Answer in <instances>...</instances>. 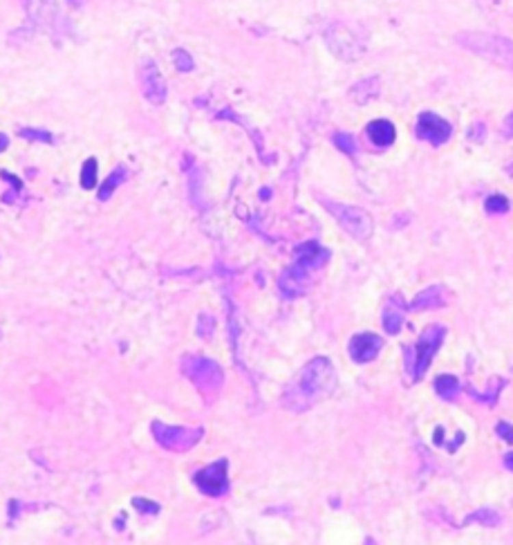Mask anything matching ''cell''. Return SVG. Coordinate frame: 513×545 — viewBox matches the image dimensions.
<instances>
[{
    "mask_svg": "<svg viewBox=\"0 0 513 545\" xmlns=\"http://www.w3.org/2000/svg\"><path fill=\"white\" fill-rule=\"evenodd\" d=\"M334 388H337V370H334L332 362L328 357H316L298 372L296 379L285 390L282 404L291 411L303 413L325 400V397H330Z\"/></svg>",
    "mask_w": 513,
    "mask_h": 545,
    "instance_id": "6da1fadb",
    "label": "cell"
},
{
    "mask_svg": "<svg viewBox=\"0 0 513 545\" xmlns=\"http://www.w3.org/2000/svg\"><path fill=\"white\" fill-rule=\"evenodd\" d=\"M330 251L316 245V242H305L296 249V263L280 276V292L285 296H300L309 286V276L328 263Z\"/></svg>",
    "mask_w": 513,
    "mask_h": 545,
    "instance_id": "7a4b0ae2",
    "label": "cell"
},
{
    "mask_svg": "<svg viewBox=\"0 0 513 545\" xmlns=\"http://www.w3.org/2000/svg\"><path fill=\"white\" fill-rule=\"evenodd\" d=\"M458 43L469 52L513 72V38L486 31H462L458 34Z\"/></svg>",
    "mask_w": 513,
    "mask_h": 545,
    "instance_id": "3957f363",
    "label": "cell"
},
{
    "mask_svg": "<svg viewBox=\"0 0 513 545\" xmlns=\"http://www.w3.org/2000/svg\"><path fill=\"white\" fill-rule=\"evenodd\" d=\"M444 337H446L444 325H428V328L421 332L417 344L406 351V370H408L412 381H417L426 375V370L430 368V362H433V357L444 344Z\"/></svg>",
    "mask_w": 513,
    "mask_h": 545,
    "instance_id": "277c9868",
    "label": "cell"
},
{
    "mask_svg": "<svg viewBox=\"0 0 513 545\" xmlns=\"http://www.w3.org/2000/svg\"><path fill=\"white\" fill-rule=\"evenodd\" d=\"M323 207L330 211V214L337 218V223L343 227V229L356 240H368L372 231H374V223L372 216L361 207H350V205H339V202H330V200H321Z\"/></svg>",
    "mask_w": 513,
    "mask_h": 545,
    "instance_id": "5b68a950",
    "label": "cell"
},
{
    "mask_svg": "<svg viewBox=\"0 0 513 545\" xmlns=\"http://www.w3.org/2000/svg\"><path fill=\"white\" fill-rule=\"evenodd\" d=\"M182 370L205 395H215L222 388L224 372L215 362L207 359V357H186Z\"/></svg>",
    "mask_w": 513,
    "mask_h": 545,
    "instance_id": "8992f818",
    "label": "cell"
},
{
    "mask_svg": "<svg viewBox=\"0 0 513 545\" xmlns=\"http://www.w3.org/2000/svg\"><path fill=\"white\" fill-rule=\"evenodd\" d=\"M153 435L164 449L168 451H189L202 440V429H186V427H168L164 422H153Z\"/></svg>",
    "mask_w": 513,
    "mask_h": 545,
    "instance_id": "52a82bcc",
    "label": "cell"
},
{
    "mask_svg": "<svg viewBox=\"0 0 513 545\" xmlns=\"http://www.w3.org/2000/svg\"><path fill=\"white\" fill-rule=\"evenodd\" d=\"M193 481L202 494L220 498V496H224L229 492V462L218 460L213 465L200 469L198 474L193 476Z\"/></svg>",
    "mask_w": 513,
    "mask_h": 545,
    "instance_id": "ba28073f",
    "label": "cell"
},
{
    "mask_svg": "<svg viewBox=\"0 0 513 545\" xmlns=\"http://www.w3.org/2000/svg\"><path fill=\"white\" fill-rule=\"evenodd\" d=\"M415 133H417L421 142H428L433 146H442L451 140L453 128H451L449 121H446L444 117L435 115V112H421L419 119H417V128H415Z\"/></svg>",
    "mask_w": 513,
    "mask_h": 545,
    "instance_id": "9c48e42d",
    "label": "cell"
},
{
    "mask_svg": "<svg viewBox=\"0 0 513 545\" xmlns=\"http://www.w3.org/2000/svg\"><path fill=\"white\" fill-rule=\"evenodd\" d=\"M140 81H142V92L153 105H161L166 101V79L161 77L159 68L153 61H144L142 72H140Z\"/></svg>",
    "mask_w": 513,
    "mask_h": 545,
    "instance_id": "30bf717a",
    "label": "cell"
},
{
    "mask_svg": "<svg viewBox=\"0 0 513 545\" xmlns=\"http://www.w3.org/2000/svg\"><path fill=\"white\" fill-rule=\"evenodd\" d=\"M381 348H384L381 337L372 335V332H361V335H354L352 341H350V357L356 364H368L372 359H377Z\"/></svg>",
    "mask_w": 513,
    "mask_h": 545,
    "instance_id": "8fae6325",
    "label": "cell"
},
{
    "mask_svg": "<svg viewBox=\"0 0 513 545\" xmlns=\"http://www.w3.org/2000/svg\"><path fill=\"white\" fill-rule=\"evenodd\" d=\"M453 294L444 286H430L423 292H419L417 296L412 299L410 310L419 312V310H435V307H446L451 303Z\"/></svg>",
    "mask_w": 513,
    "mask_h": 545,
    "instance_id": "7c38bea8",
    "label": "cell"
},
{
    "mask_svg": "<svg viewBox=\"0 0 513 545\" xmlns=\"http://www.w3.org/2000/svg\"><path fill=\"white\" fill-rule=\"evenodd\" d=\"M328 45L334 54L343 56V59H356V56L361 54V47L356 45L354 36L347 34L345 27H341V25H337L328 34Z\"/></svg>",
    "mask_w": 513,
    "mask_h": 545,
    "instance_id": "4fadbf2b",
    "label": "cell"
},
{
    "mask_svg": "<svg viewBox=\"0 0 513 545\" xmlns=\"http://www.w3.org/2000/svg\"><path fill=\"white\" fill-rule=\"evenodd\" d=\"M368 137L374 146L379 149H386V146H393L397 140V130L395 124L388 119H374L368 124Z\"/></svg>",
    "mask_w": 513,
    "mask_h": 545,
    "instance_id": "5bb4252c",
    "label": "cell"
},
{
    "mask_svg": "<svg viewBox=\"0 0 513 545\" xmlns=\"http://www.w3.org/2000/svg\"><path fill=\"white\" fill-rule=\"evenodd\" d=\"M381 92V81L379 77H372V79H363L359 84H354L350 88V99H352L356 105H365L370 103L372 99H377Z\"/></svg>",
    "mask_w": 513,
    "mask_h": 545,
    "instance_id": "9a60e30c",
    "label": "cell"
},
{
    "mask_svg": "<svg viewBox=\"0 0 513 545\" xmlns=\"http://www.w3.org/2000/svg\"><path fill=\"white\" fill-rule=\"evenodd\" d=\"M126 177H128L126 168H124V166H117V168L108 175V180H105V182L99 186V200H101V202H108V200L112 198V193H115V191L119 189V186L126 182Z\"/></svg>",
    "mask_w": 513,
    "mask_h": 545,
    "instance_id": "2e32d148",
    "label": "cell"
},
{
    "mask_svg": "<svg viewBox=\"0 0 513 545\" xmlns=\"http://www.w3.org/2000/svg\"><path fill=\"white\" fill-rule=\"evenodd\" d=\"M435 390H437L439 397H444V400L451 402V400H455V395L460 393V381L453 375H439L435 379Z\"/></svg>",
    "mask_w": 513,
    "mask_h": 545,
    "instance_id": "e0dca14e",
    "label": "cell"
},
{
    "mask_svg": "<svg viewBox=\"0 0 513 545\" xmlns=\"http://www.w3.org/2000/svg\"><path fill=\"white\" fill-rule=\"evenodd\" d=\"M96 173H99V164H96L94 157H88L81 166V186L86 191H90L96 186Z\"/></svg>",
    "mask_w": 513,
    "mask_h": 545,
    "instance_id": "ac0fdd59",
    "label": "cell"
},
{
    "mask_svg": "<svg viewBox=\"0 0 513 545\" xmlns=\"http://www.w3.org/2000/svg\"><path fill=\"white\" fill-rule=\"evenodd\" d=\"M509 209H511L509 200L500 193L488 195L486 202H484V211L488 216H504V214H509Z\"/></svg>",
    "mask_w": 513,
    "mask_h": 545,
    "instance_id": "d6986e66",
    "label": "cell"
},
{
    "mask_svg": "<svg viewBox=\"0 0 513 545\" xmlns=\"http://www.w3.org/2000/svg\"><path fill=\"white\" fill-rule=\"evenodd\" d=\"M332 142H334V146H337L339 151H343L345 155H356V151H359L356 140L350 133H334Z\"/></svg>",
    "mask_w": 513,
    "mask_h": 545,
    "instance_id": "ffe728a7",
    "label": "cell"
},
{
    "mask_svg": "<svg viewBox=\"0 0 513 545\" xmlns=\"http://www.w3.org/2000/svg\"><path fill=\"white\" fill-rule=\"evenodd\" d=\"M402 323H404V316L399 314L393 305H388L384 312V328L388 335H397V332L402 330Z\"/></svg>",
    "mask_w": 513,
    "mask_h": 545,
    "instance_id": "44dd1931",
    "label": "cell"
},
{
    "mask_svg": "<svg viewBox=\"0 0 513 545\" xmlns=\"http://www.w3.org/2000/svg\"><path fill=\"white\" fill-rule=\"evenodd\" d=\"M18 137H23V140H29V142H40V144H52L54 142V135L47 133V130H40V128H21Z\"/></svg>",
    "mask_w": 513,
    "mask_h": 545,
    "instance_id": "7402d4cb",
    "label": "cell"
},
{
    "mask_svg": "<svg viewBox=\"0 0 513 545\" xmlns=\"http://www.w3.org/2000/svg\"><path fill=\"white\" fill-rule=\"evenodd\" d=\"M466 520H469V523H482V525L493 527V525L500 523V516L495 514L493 509H479V511H475V514H471Z\"/></svg>",
    "mask_w": 513,
    "mask_h": 545,
    "instance_id": "603a6c76",
    "label": "cell"
},
{
    "mask_svg": "<svg viewBox=\"0 0 513 545\" xmlns=\"http://www.w3.org/2000/svg\"><path fill=\"white\" fill-rule=\"evenodd\" d=\"M0 177H5V182L12 184V191L3 195V202H7V205H10V202H14V195H18L23 191V182L16 175L7 173V170H0Z\"/></svg>",
    "mask_w": 513,
    "mask_h": 545,
    "instance_id": "cb8c5ba5",
    "label": "cell"
},
{
    "mask_svg": "<svg viewBox=\"0 0 513 545\" xmlns=\"http://www.w3.org/2000/svg\"><path fill=\"white\" fill-rule=\"evenodd\" d=\"M173 63H175V68L180 70V72H191L193 68H195V63H193V59H191V54L186 52V50H175L173 52Z\"/></svg>",
    "mask_w": 513,
    "mask_h": 545,
    "instance_id": "d4e9b609",
    "label": "cell"
},
{
    "mask_svg": "<svg viewBox=\"0 0 513 545\" xmlns=\"http://www.w3.org/2000/svg\"><path fill=\"white\" fill-rule=\"evenodd\" d=\"M133 505L140 509V511H144V514H157L159 511V505L157 503H153V500H146V498H135L133 500Z\"/></svg>",
    "mask_w": 513,
    "mask_h": 545,
    "instance_id": "484cf974",
    "label": "cell"
},
{
    "mask_svg": "<svg viewBox=\"0 0 513 545\" xmlns=\"http://www.w3.org/2000/svg\"><path fill=\"white\" fill-rule=\"evenodd\" d=\"M495 433H498L502 440H507L509 444H513V424H509V422H498Z\"/></svg>",
    "mask_w": 513,
    "mask_h": 545,
    "instance_id": "4316f807",
    "label": "cell"
},
{
    "mask_svg": "<svg viewBox=\"0 0 513 545\" xmlns=\"http://www.w3.org/2000/svg\"><path fill=\"white\" fill-rule=\"evenodd\" d=\"M469 140L471 142H484V124H473L469 133Z\"/></svg>",
    "mask_w": 513,
    "mask_h": 545,
    "instance_id": "83f0119b",
    "label": "cell"
},
{
    "mask_svg": "<svg viewBox=\"0 0 513 545\" xmlns=\"http://www.w3.org/2000/svg\"><path fill=\"white\" fill-rule=\"evenodd\" d=\"M504 137H513V112L504 121Z\"/></svg>",
    "mask_w": 513,
    "mask_h": 545,
    "instance_id": "f1b7e54d",
    "label": "cell"
},
{
    "mask_svg": "<svg viewBox=\"0 0 513 545\" xmlns=\"http://www.w3.org/2000/svg\"><path fill=\"white\" fill-rule=\"evenodd\" d=\"M442 442H444V429H442V427H437V429H435V444L439 446Z\"/></svg>",
    "mask_w": 513,
    "mask_h": 545,
    "instance_id": "f546056e",
    "label": "cell"
},
{
    "mask_svg": "<svg viewBox=\"0 0 513 545\" xmlns=\"http://www.w3.org/2000/svg\"><path fill=\"white\" fill-rule=\"evenodd\" d=\"M7 146H10V137H7L5 133H0V153L7 151Z\"/></svg>",
    "mask_w": 513,
    "mask_h": 545,
    "instance_id": "4dcf8cb0",
    "label": "cell"
},
{
    "mask_svg": "<svg viewBox=\"0 0 513 545\" xmlns=\"http://www.w3.org/2000/svg\"><path fill=\"white\" fill-rule=\"evenodd\" d=\"M504 467H507L509 471H513V451L504 455Z\"/></svg>",
    "mask_w": 513,
    "mask_h": 545,
    "instance_id": "1f68e13d",
    "label": "cell"
}]
</instances>
